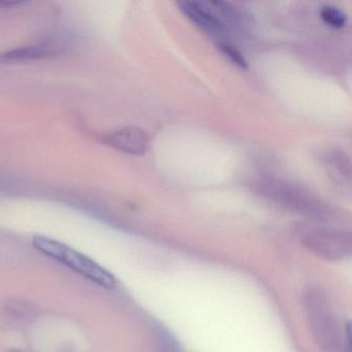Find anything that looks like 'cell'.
I'll use <instances>...</instances> for the list:
<instances>
[{
  "label": "cell",
  "instance_id": "6da1fadb",
  "mask_svg": "<svg viewBox=\"0 0 352 352\" xmlns=\"http://www.w3.org/2000/svg\"><path fill=\"white\" fill-rule=\"evenodd\" d=\"M304 308L311 333L321 351L351 352L349 323L341 329L333 305L321 288L310 287L305 292Z\"/></svg>",
  "mask_w": 352,
  "mask_h": 352
},
{
  "label": "cell",
  "instance_id": "7a4b0ae2",
  "mask_svg": "<svg viewBox=\"0 0 352 352\" xmlns=\"http://www.w3.org/2000/svg\"><path fill=\"white\" fill-rule=\"evenodd\" d=\"M32 246L42 254L69 267L82 277L98 284L100 287L106 289H114L116 287V279L110 272L107 271L89 257L63 243L47 236H36L32 239Z\"/></svg>",
  "mask_w": 352,
  "mask_h": 352
},
{
  "label": "cell",
  "instance_id": "3957f363",
  "mask_svg": "<svg viewBox=\"0 0 352 352\" xmlns=\"http://www.w3.org/2000/svg\"><path fill=\"white\" fill-rule=\"evenodd\" d=\"M296 236L302 248L323 261H344L351 255V236L344 230L300 226L296 230Z\"/></svg>",
  "mask_w": 352,
  "mask_h": 352
},
{
  "label": "cell",
  "instance_id": "277c9868",
  "mask_svg": "<svg viewBox=\"0 0 352 352\" xmlns=\"http://www.w3.org/2000/svg\"><path fill=\"white\" fill-rule=\"evenodd\" d=\"M74 43L75 40L69 34H53L38 44L0 53V63L15 65L60 56L73 48Z\"/></svg>",
  "mask_w": 352,
  "mask_h": 352
},
{
  "label": "cell",
  "instance_id": "5b68a950",
  "mask_svg": "<svg viewBox=\"0 0 352 352\" xmlns=\"http://www.w3.org/2000/svg\"><path fill=\"white\" fill-rule=\"evenodd\" d=\"M102 143L131 155H144L150 148V138L143 129L127 126L102 137Z\"/></svg>",
  "mask_w": 352,
  "mask_h": 352
},
{
  "label": "cell",
  "instance_id": "8992f818",
  "mask_svg": "<svg viewBox=\"0 0 352 352\" xmlns=\"http://www.w3.org/2000/svg\"><path fill=\"white\" fill-rule=\"evenodd\" d=\"M181 11L195 25L201 30L209 32H220L223 30L221 21L218 20L213 14L206 10L203 6L197 1H182L179 3Z\"/></svg>",
  "mask_w": 352,
  "mask_h": 352
},
{
  "label": "cell",
  "instance_id": "52a82bcc",
  "mask_svg": "<svg viewBox=\"0 0 352 352\" xmlns=\"http://www.w3.org/2000/svg\"><path fill=\"white\" fill-rule=\"evenodd\" d=\"M156 345L158 352H185L178 340L164 329H158L156 333Z\"/></svg>",
  "mask_w": 352,
  "mask_h": 352
},
{
  "label": "cell",
  "instance_id": "ba28073f",
  "mask_svg": "<svg viewBox=\"0 0 352 352\" xmlns=\"http://www.w3.org/2000/svg\"><path fill=\"white\" fill-rule=\"evenodd\" d=\"M320 16L325 23L329 24L331 28H344L347 23V16L338 8L327 6L323 7L320 11Z\"/></svg>",
  "mask_w": 352,
  "mask_h": 352
},
{
  "label": "cell",
  "instance_id": "9c48e42d",
  "mask_svg": "<svg viewBox=\"0 0 352 352\" xmlns=\"http://www.w3.org/2000/svg\"><path fill=\"white\" fill-rule=\"evenodd\" d=\"M218 49L232 61V63L236 65V67H241L243 69H248V63H247L245 57L239 52L236 48L232 46L226 44L218 45Z\"/></svg>",
  "mask_w": 352,
  "mask_h": 352
}]
</instances>
